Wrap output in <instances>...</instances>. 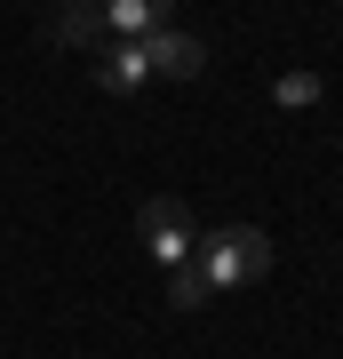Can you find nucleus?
I'll list each match as a JSON object with an SVG mask.
<instances>
[{
	"label": "nucleus",
	"instance_id": "obj_8",
	"mask_svg": "<svg viewBox=\"0 0 343 359\" xmlns=\"http://www.w3.org/2000/svg\"><path fill=\"white\" fill-rule=\"evenodd\" d=\"M280 104H319V72H280Z\"/></svg>",
	"mask_w": 343,
	"mask_h": 359
},
{
	"label": "nucleus",
	"instance_id": "obj_3",
	"mask_svg": "<svg viewBox=\"0 0 343 359\" xmlns=\"http://www.w3.org/2000/svg\"><path fill=\"white\" fill-rule=\"evenodd\" d=\"M144 65H152L160 80H200L208 48H200V32H176V25H160L152 40H144Z\"/></svg>",
	"mask_w": 343,
	"mask_h": 359
},
{
	"label": "nucleus",
	"instance_id": "obj_6",
	"mask_svg": "<svg viewBox=\"0 0 343 359\" xmlns=\"http://www.w3.org/2000/svg\"><path fill=\"white\" fill-rule=\"evenodd\" d=\"M40 32L64 40V48H88V40H104V8H48V16H40Z\"/></svg>",
	"mask_w": 343,
	"mask_h": 359
},
{
	"label": "nucleus",
	"instance_id": "obj_5",
	"mask_svg": "<svg viewBox=\"0 0 343 359\" xmlns=\"http://www.w3.org/2000/svg\"><path fill=\"white\" fill-rule=\"evenodd\" d=\"M160 25H168V8H160V0H112V8H104V32L136 40V48H144V40H152Z\"/></svg>",
	"mask_w": 343,
	"mask_h": 359
},
{
	"label": "nucleus",
	"instance_id": "obj_2",
	"mask_svg": "<svg viewBox=\"0 0 343 359\" xmlns=\"http://www.w3.org/2000/svg\"><path fill=\"white\" fill-rule=\"evenodd\" d=\"M136 240H144V256H160L168 271L176 264H191V216H184V200H144L136 208Z\"/></svg>",
	"mask_w": 343,
	"mask_h": 359
},
{
	"label": "nucleus",
	"instance_id": "obj_4",
	"mask_svg": "<svg viewBox=\"0 0 343 359\" xmlns=\"http://www.w3.org/2000/svg\"><path fill=\"white\" fill-rule=\"evenodd\" d=\"M144 80H152V65H144V48H136V40H112V48L96 56V88H112V96H136Z\"/></svg>",
	"mask_w": 343,
	"mask_h": 359
},
{
	"label": "nucleus",
	"instance_id": "obj_1",
	"mask_svg": "<svg viewBox=\"0 0 343 359\" xmlns=\"http://www.w3.org/2000/svg\"><path fill=\"white\" fill-rule=\"evenodd\" d=\"M191 271H200L208 287H248L271 271V240L255 224H208L200 240H191Z\"/></svg>",
	"mask_w": 343,
	"mask_h": 359
},
{
	"label": "nucleus",
	"instance_id": "obj_7",
	"mask_svg": "<svg viewBox=\"0 0 343 359\" xmlns=\"http://www.w3.org/2000/svg\"><path fill=\"white\" fill-rule=\"evenodd\" d=\"M208 295H216V287H208V280H200L191 264H176V271H168V304H176V311H200Z\"/></svg>",
	"mask_w": 343,
	"mask_h": 359
}]
</instances>
